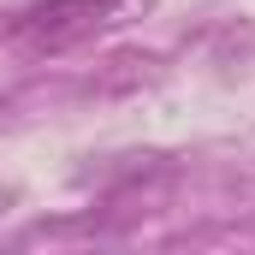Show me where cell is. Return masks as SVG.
<instances>
[{
  "label": "cell",
  "mask_w": 255,
  "mask_h": 255,
  "mask_svg": "<svg viewBox=\"0 0 255 255\" xmlns=\"http://www.w3.org/2000/svg\"><path fill=\"white\" fill-rule=\"evenodd\" d=\"M125 0H36L30 12L12 18V42H24L30 54H65L77 42H89L95 30H107L119 18Z\"/></svg>",
  "instance_id": "1"
}]
</instances>
